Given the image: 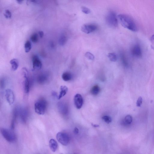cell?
<instances>
[{
	"label": "cell",
	"mask_w": 154,
	"mask_h": 154,
	"mask_svg": "<svg viewBox=\"0 0 154 154\" xmlns=\"http://www.w3.org/2000/svg\"><path fill=\"white\" fill-rule=\"evenodd\" d=\"M102 119L106 123L109 124L112 122V119L111 118L108 116H104L102 117Z\"/></svg>",
	"instance_id": "obj_24"
},
{
	"label": "cell",
	"mask_w": 154,
	"mask_h": 154,
	"mask_svg": "<svg viewBox=\"0 0 154 154\" xmlns=\"http://www.w3.org/2000/svg\"><path fill=\"white\" fill-rule=\"evenodd\" d=\"M108 59L110 60L112 62H116L117 60V56L114 53H109L108 55Z\"/></svg>",
	"instance_id": "obj_19"
},
{
	"label": "cell",
	"mask_w": 154,
	"mask_h": 154,
	"mask_svg": "<svg viewBox=\"0 0 154 154\" xmlns=\"http://www.w3.org/2000/svg\"><path fill=\"white\" fill-rule=\"evenodd\" d=\"M47 106V102L43 98L39 99L36 101L34 105L35 112L40 115H43L45 114Z\"/></svg>",
	"instance_id": "obj_2"
},
{
	"label": "cell",
	"mask_w": 154,
	"mask_h": 154,
	"mask_svg": "<svg viewBox=\"0 0 154 154\" xmlns=\"http://www.w3.org/2000/svg\"><path fill=\"white\" fill-rule=\"evenodd\" d=\"M63 80L65 81H70L72 78L71 74L69 72H64L62 75Z\"/></svg>",
	"instance_id": "obj_16"
},
{
	"label": "cell",
	"mask_w": 154,
	"mask_h": 154,
	"mask_svg": "<svg viewBox=\"0 0 154 154\" xmlns=\"http://www.w3.org/2000/svg\"><path fill=\"white\" fill-rule=\"evenodd\" d=\"M21 120L23 122H26V119L27 118V113L25 110L21 111L20 113Z\"/></svg>",
	"instance_id": "obj_22"
},
{
	"label": "cell",
	"mask_w": 154,
	"mask_h": 154,
	"mask_svg": "<svg viewBox=\"0 0 154 154\" xmlns=\"http://www.w3.org/2000/svg\"><path fill=\"white\" fill-rule=\"evenodd\" d=\"M22 73L24 79V92L26 94L29 92L30 88V82L29 78V73L27 69L23 67L22 69Z\"/></svg>",
	"instance_id": "obj_4"
},
{
	"label": "cell",
	"mask_w": 154,
	"mask_h": 154,
	"mask_svg": "<svg viewBox=\"0 0 154 154\" xmlns=\"http://www.w3.org/2000/svg\"><path fill=\"white\" fill-rule=\"evenodd\" d=\"M133 121V117L131 115H128L125 116L123 120V123L125 125H130Z\"/></svg>",
	"instance_id": "obj_18"
},
{
	"label": "cell",
	"mask_w": 154,
	"mask_h": 154,
	"mask_svg": "<svg viewBox=\"0 0 154 154\" xmlns=\"http://www.w3.org/2000/svg\"><path fill=\"white\" fill-rule=\"evenodd\" d=\"M85 56L88 59L90 60H94L95 59V57H94L92 53L90 52H86L85 54Z\"/></svg>",
	"instance_id": "obj_25"
},
{
	"label": "cell",
	"mask_w": 154,
	"mask_h": 154,
	"mask_svg": "<svg viewBox=\"0 0 154 154\" xmlns=\"http://www.w3.org/2000/svg\"><path fill=\"white\" fill-rule=\"evenodd\" d=\"M67 41V38L65 36L62 35L60 37L59 41V45L63 46L65 44Z\"/></svg>",
	"instance_id": "obj_21"
},
{
	"label": "cell",
	"mask_w": 154,
	"mask_h": 154,
	"mask_svg": "<svg viewBox=\"0 0 154 154\" xmlns=\"http://www.w3.org/2000/svg\"><path fill=\"white\" fill-rule=\"evenodd\" d=\"M56 138L59 143L64 146H67L70 141V138L67 134L59 132L56 135Z\"/></svg>",
	"instance_id": "obj_6"
},
{
	"label": "cell",
	"mask_w": 154,
	"mask_h": 154,
	"mask_svg": "<svg viewBox=\"0 0 154 154\" xmlns=\"http://www.w3.org/2000/svg\"><path fill=\"white\" fill-rule=\"evenodd\" d=\"M96 25L93 24H86L82 27L81 30L83 32L86 34H89L95 32L97 29Z\"/></svg>",
	"instance_id": "obj_7"
},
{
	"label": "cell",
	"mask_w": 154,
	"mask_h": 154,
	"mask_svg": "<svg viewBox=\"0 0 154 154\" xmlns=\"http://www.w3.org/2000/svg\"><path fill=\"white\" fill-rule=\"evenodd\" d=\"M17 2L19 4H21L22 3L23 1H17Z\"/></svg>",
	"instance_id": "obj_34"
},
{
	"label": "cell",
	"mask_w": 154,
	"mask_h": 154,
	"mask_svg": "<svg viewBox=\"0 0 154 154\" xmlns=\"http://www.w3.org/2000/svg\"><path fill=\"white\" fill-rule=\"evenodd\" d=\"M10 64L12 70L15 71L18 69L19 66V62L18 60L16 59H12L10 61Z\"/></svg>",
	"instance_id": "obj_14"
},
{
	"label": "cell",
	"mask_w": 154,
	"mask_h": 154,
	"mask_svg": "<svg viewBox=\"0 0 154 154\" xmlns=\"http://www.w3.org/2000/svg\"><path fill=\"white\" fill-rule=\"evenodd\" d=\"M74 101L75 107L78 109H80L82 107L83 104L82 96L79 94H77L74 97Z\"/></svg>",
	"instance_id": "obj_10"
},
{
	"label": "cell",
	"mask_w": 154,
	"mask_h": 154,
	"mask_svg": "<svg viewBox=\"0 0 154 154\" xmlns=\"http://www.w3.org/2000/svg\"><path fill=\"white\" fill-rule=\"evenodd\" d=\"M30 38L32 42L36 43L38 40V35L37 34H34L31 36Z\"/></svg>",
	"instance_id": "obj_23"
},
{
	"label": "cell",
	"mask_w": 154,
	"mask_h": 154,
	"mask_svg": "<svg viewBox=\"0 0 154 154\" xmlns=\"http://www.w3.org/2000/svg\"><path fill=\"white\" fill-rule=\"evenodd\" d=\"M92 126H93L94 127H98L99 126V125H98L94 124H92Z\"/></svg>",
	"instance_id": "obj_33"
},
{
	"label": "cell",
	"mask_w": 154,
	"mask_h": 154,
	"mask_svg": "<svg viewBox=\"0 0 154 154\" xmlns=\"http://www.w3.org/2000/svg\"><path fill=\"white\" fill-rule=\"evenodd\" d=\"M121 25L123 27L130 30L136 32L138 28L136 22L132 17L126 14H121L118 16Z\"/></svg>",
	"instance_id": "obj_1"
},
{
	"label": "cell",
	"mask_w": 154,
	"mask_h": 154,
	"mask_svg": "<svg viewBox=\"0 0 154 154\" xmlns=\"http://www.w3.org/2000/svg\"><path fill=\"white\" fill-rule=\"evenodd\" d=\"M49 145L50 149L53 152H56L58 148V144L54 139H52L49 141Z\"/></svg>",
	"instance_id": "obj_13"
},
{
	"label": "cell",
	"mask_w": 154,
	"mask_h": 154,
	"mask_svg": "<svg viewBox=\"0 0 154 154\" xmlns=\"http://www.w3.org/2000/svg\"><path fill=\"white\" fill-rule=\"evenodd\" d=\"M33 70H40L41 68L42 64L41 61L37 56H34L32 57Z\"/></svg>",
	"instance_id": "obj_9"
},
{
	"label": "cell",
	"mask_w": 154,
	"mask_h": 154,
	"mask_svg": "<svg viewBox=\"0 0 154 154\" xmlns=\"http://www.w3.org/2000/svg\"><path fill=\"white\" fill-rule=\"evenodd\" d=\"M100 91V88L98 85H95L93 87L91 90V93L92 95H98Z\"/></svg>",
	"instance_id": "obj_15"
},
{
	"label": "cell",
	"mask_w": 154,
	"mask_h": 154,
	"mask_svg": "<svg viewBox=\"0 0 154 154\" xmlns=\"http://www.w3.org/2000/svg\"><path fill=\"white\" fill-rule=\"evenodd\" d=\"M132 53L134 56L140 58L142 55V52L140 46L139 44L135 45L132 50Z\"/></svg>",
	"instance_id": "obj_11"
},
{
	"label": "cell",
	"mask_w": 154,
	"mask_h": 154,
	"mask_svg": "<svg viewBox=\"0 0 154 154\" xmlns=\"http://www.w3.org/2000/svg\"><path fill=\"white\" fill-rule=\"evenodd\" d=\"M2 134L6 140L9 142H12L15 140V134L10 130L5 128L1 130Z\"/></svg>",
	"instance_id": "obj_5"
},
{
	"label": "cell",
	"mask_w": 154,
	"mask_h": 154,
	"mask_svg": "<svg viewBox=\"0 0 154 154\" xmlns=\"http://www.w3.org/2000/svg\"><path fill=\"white\" fill-rule=\"evenodd\" d=\"M60 92L59 96L58 99L60 100L62 97H64L67 94L68 91V88L65 86H61L60 88Z\"/></svg>",
	"instance_id": "obj_12"
},
{
	"label": "cell",
	"mask_w": 154,
	"mask_h": 154,
	"mask_svg": "<svg viewBox=\"0 0 154 154\" xmlns=\"http://www.w3.org/2000/svg\"><path fill=\"white\" fill-rule=\"evenodd\" d=\"M4 15L6 18L7 19H9L11 18L12 14L11 12L10 11L7 9L4 12Z\"/></svg>",
	"instance_id": "obj_26"
},
{
	"label": "cell",
	"mask_w": 154,
	"mask_h": 154,
	"mask_svg": "<svg viewBox=\"0 0 154 154\" xmlns=\"http://www.w3.org/2000/svg\"><path fill=\"white\" fill-rule=\"evenodd\" d=\"M47 79L48 77L47 75L42 74L39 75L38 77L37 81L40 84H43Z\"/></svg>",
	"instance_id": "obj_17"
},
{
	"label": "cell",
	"mask_w": 154,
	"mask_h": 154,
	"mask_svg": "<svg viewBox=\"0 0 154 154\" xmlns=\"http://www.w3.org/2000/svg\"><path fill=\"white\" fill-rule=\"evenodd\" d=\"M38 34L41 38H42L44 36V33L43 31H39Z\"/></svg>",
	"instance_id": "obj_31"
},
{
	"label": "cell",
	"mask_w": 154,
	"mask_h": 154,
	"mask_svg": "<svg viewBox=\"0 0 154 154\" xmlns=\"http://www.w3.org/2000/svg\"><path fill=\"white\" fill-rule=\"evenodd\" d=\"M150 40L152 44V48L154 50V35H152L151 37Z\"/></svg>",
	"instance_id": "obj_29"
},
{
	"label": "cell",
	"mask_w": 154,
	"mask_h": 154,
	"mask_svg": "<svg viewBox=\"0 0 154 154\" xmlns=\"http://www.w3.org/2000/svg\"><path fill=\"white\" fill-rule=\"evenodd\" d=\"M31 48V44L30 42L28 40L24 44L25 51L26 53H29Z\"/></svg>",
	"instance_id": "obj_20"
},
{
	"label": "cell",
	"mask_w": 154,
	"mask_h": 154,
	"mask_svg": "<svg viewBox=\"0 0 154 154\" xmlns=\"http://www.w3.org/2000/svg\"><path fill=\"white\" fill-rule=\"evenodd\" d=\"M142 98L141 97H140L138 98L137 101L136 105L138 107H140L142 102Z\"/></svg>",
	"instance_id": "obj_28"
},
{
	"label": "cell",
	"mask_w": 154,
	"mask_h": 154,
	"mask_svg": "<svg viewBox=\"0 0 154 154\" xmlns=\"http://www.w3.org/2000/svg\"><path fill=\"white\" fill-rule=\"evenodd\" d=\"M79 131L78 129L76 128V127H75L74 130V133L75 134H77L79 133Z\"/></svg>",
	"instance_id": "obj_32"
},
{
	"label": "cell",
	"mask_w": 154,
	"mask_h": 154,
	"mask_svg": "<svg viewBox=\"0 0 154 154\" xmlns=\"http://www.w3.org/2000/svg\"><path fill=\"white\" fill-rule=\"evenodd\" d=\"M106 22L108 26L112 28H116L118 26V21L115 12L111 11L107 14L105 18Z\"/></svg>",
	"instance_id": "obj_3"
},
{
	"label": "cell",
	"mask_w": 154,
	"mask_h": 154,
	"mask_svg": "<svg viewBox=\"0 0 154 154\" xmlns=\"http://www.w3.org/2000/svg\"><path fill=\"white\" fill-rule=\"evenodd\" d=\"M5 86V82L4 80H2L1 81V88H4Z\"/></svg>",
	"instance_id": "obj_30"
},
{
	"label": "cell",
	"mask_w": 154,
	"mask_h": 154,
	"mask_svg": "<svg viewBox=\"0 0 154 154\" xmlns=\"http://www.w3.org/2000/svg\"><path fill=\"white\" fill-rule=\"evenodd\" d=\"M6 100L9 105H11L13 104L15 100V97L14 92L11 89H7L5 91Z\"/></svg>",
	"instance_id": "obj_8"
},
{
	"label": "cell",
	"mask_w": 154,
	"mask_h": 154,
	"mask_svg": "<svg viewBox=\"0 0 154 154\" xmlns=\"http://www.w3.org/2000/svg\"><path fill=\"white\" fill-rule=\"evenodd\" d=\"M81 10L82 12L85 14H88L91 12L90 9L87 7H82L81 8Z\"/></svg>",
	"instance_id": "obj_27"
}]
</instances>
